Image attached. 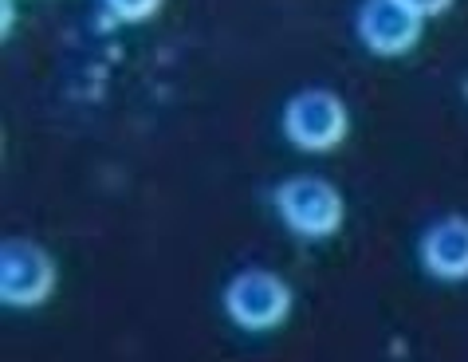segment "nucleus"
<instances>
[{
  "label": "nucleus",
  "instance_id": "f257e3e1",
  "mask_svg": "<svg viewBox=\"0 0 468 362\" xmlns=\"http://www.w3.org/2000/svg\"><path fill=\"white\" fill-rule=\"evenodd\" d=\"M276 213L295 237L323 240L343 229V193L327 177L299 174L276 189Z\"/></svg>",
  "mask_w": 468,
  "mask_h": 362
},
{
  "label": "nucleus",
  "instance_id": "f03ea898",
  "mask_svg": "<svg viewBox=\"0 0 468 362\" xmlns=\"http://www.w3.org/2000/svg\"><path fill=\"white\" fill-rule=\"evenodd\" d=\"M346 131H350L346 102L327 87L299 90V95L288 99V107H283V134L299 150L327 154L346 138Z\"/></svg>",
  "mask_w": 468,
  "mask_h": 362
},
{
  "label": "nucleus",
  "instance_id": "7ed1b4c3",
  "mask_svg": "<svg viewBox=\"0 0 468 362\" xmlns=\"http://www.w3.org/2000/svg\"><path fill=\"white\" fill-rule=\"evenodd\" d=\"M225 315L240 331H271L292 315V288L268 268H244L225 288Z\"/></svg>",
  "mask_w": 468,
  "mask_h": 362
},
{
  "label": "nucleus",
  "instance_id": "20e7f679",
  "mask_svg": "<svg viewBox=\"0 0 468 362\" xmlns=\"http://www.w3.org/2000/svg\"><path fill=\"white\" fill-rule=\"evenodd\" d=\"M56 292V264L36 240H8L0 249V300L8 307H40Z\"/></svg>",
  "mask_w": 468,
  "mask_h": 362
},
{
  "label": "nucleus",
  "instance_id": "39448f33",
  "mask_svg": "<svg viewBox=\"0 0 468 362\" xmlns=\"http://www.w3.org/2000/svg\"><path fill=\"white\" fill-rule=\"evenodd\" d=\"M358 40L367 44L374 56H406V51L421 40L425 16L406 8L401 0H362L355 16Z\"/></svg>",
  "mask_w": 468,
  "mask_h": 362
},
{
  "label": "nucleus",
  "instance_id": "423d86ee",
  "mask_svg": "<svg viewBox=\"0 0 468 362\" xmlns=\"http://www.w3.org/2000/svg\"><path fill=\"white\" fill-rule=\"evenodd\" d=\"M421 264L437 280H468V217H441L425 229Z\"/></svg>",
  "mask_w": 468,
  "mask_h": 362
},
{
  "label": "nucleus",
  "instance_id": "0eeeda50",
  "mask_svg": "<svg viewBox=\"0 0 468 362\" xmlns=\"http://www.w3.org/2000/svg\"><path fill=\"white\" fill-rule=\"evenodd\" d=\"M102 8H107L114 20L138 24V20H150L154 12L162 8V0H102Z\"/></svg>",
  "mask_w": 468,
  "mask_h": 362
},
{
  "label": "nucleus",
  "instance_id": "6e6552de",
  "mask_svg": "<svg viewBox=\"0 0 468 362\" xmlns=\"http://www.w3.org/2000/svg\"><path fill=\"white\" fill-rule=\"evenodd\" d=\"M406 8H413L418 16H441L445 8H452V0H401Z\"/></svg>",
  "mask_w": 468,
  "mask_h": 362
}]
</instances>
